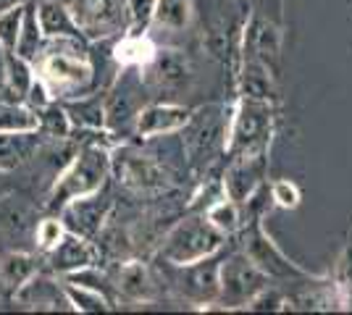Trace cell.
Returning <instances> with one entry per match:
<instances>
[{"mask_svg": "<svg viewBox=\"0 0 352 315\" xmlns=\"http://www.w3.org/2000/svg\"><path fill=\"white\" fill-rule=\"evenodd\" d=\"M32 66L53 100L87 95L95 84V66L87 37H47L43 53Z\"/></svg>", "mask_w": 352, "mask_h": 315, "instance_id": "cell-1", "label": "cell"}, {"mask_svg": "<svg viewBox=\"0 0 352 315\" xmlns=\"http://www.w3.org/2000/svg\"><path fill=\"white\" fill-rule=\"evenodd\" d=\"M111 174H113V150L100 142H85L53 179L45 208L50 213H60V208L69 205L72 200L100 192L105 189Z\"/></svg>", "mask_w": 352, "mask_h": 315, "instance_id": "cell-2", "label": "cell"}, {"mask_svg": "<svg viewBox=\"0 0 352 315\" xmlns=\"http://www.w3.org/2000/svg\"><path fill=\"white\" fill-rule=\"evenodd\" d=\"M226 237L206 218V213H195L179 218L158 242V257L171 266H187L203 257L219 255Z\"/></svg>", "mask_w": 352, "mask_h": 315, "instance_id": "cell-3", "label": "cell"}, {"mask_svg": "<svg viewBox=\"0 0 352 315\" xmlns=\"http://www.w3.org/2000/svg\"><path fill=\"white\" fill-rule=\"evenodd\" d=\"M268 284L271 279L258 268V263L245 250H234L232 255L221 257L216 310H248L250 302Z\"/></svg>", "mask_w": 352, "mask_h": 315, "instance_id": "cell-4", "label": "cell"}, {"mask_svg": "<svg viewBox=\"0 0 352 315\" xmlns=\"http://www.w3.org/2000/svg\"><path fill=\"white\" fill-rule=\"evenodd\" d=\"M229 121L226 108L221 105H208L200 110H192V119L182 129L184 137V152L190 158L192 168H206L210 161H216L219 152H226L229 142Z\"/></svg>", "mask_w": 352, "mask_h": 315, "instance_id": "cell-5", "label": "cell"}, {"mask_svg": "<svg viewBox=\"0 0 352 315\" xmlns=\"http://www.w3.org/2000/svg\"><path fill=\"white\" fill-rule=\"evenodd\" d=\"M219 255L203 257L187 266L163 263V279L179 294V300L190 302L197 310H213L219 302Z\"/></svg>", "mask_w": 352, "mask_h": 315, "instance_id": "cell-6", "label": "cell"}, {"mask_svg": "<svg viewBox=\"0 0 352 315\" xmlns=\"http://www.w3.org/2000/svg\"><path fill=\"white\" fill-rule=\"evenodd\" d=\"M274 135V103L239 97L229 121L226 155L248 150H263Z\"/></svg>", "mask_w": 352, "mask_h": 315, "instance_id": "cell-7", "label": "cell"}, {"mask_svg": "<svg viewBox=\"0 0 352 315\" xmlns=\"http://www.w3.org/2000/svg\"><path fill=\"white\" fill-rule=\"evenodd\" d=\"M113 174L126 189L140 192V195L166 192L171 184L168 168L153 152H142L137 148H116L113 150Z\"/></svg>", "mask_w": 352, "mask_h": 315, "instance_id": "cell-8", "label": "cell"}, {"mask_svg": "<svg viewBox=\"0 0 352 315\" xmlns=\"http://www.w3.org/2000/svg\"><path fill=\"white\" fill-rule=\"evenodd\" d=\"M147 82L142 76V69H118V76L113 87L105 92V129L118 132L132 126L145 108Z\"/></svg>", "mask_w": 352, "mask_h": 315, "instance_id": "cell-9", "label": "cell"}, {"mask_svg": "<svg viewBox=\"0 0 352 315\" xmlns=\"http://www.w3.org/2000/svg\"><path fill=\"white\" fill-rule=\"evenodd\" d=\"M229 158L232 161L223 171V195L232 197L236 205L248 208V202L258 197L265 176H268V148L234 152Z\"/></svg>", "mask_w": 352, "mask_h": 315, "instance_id": "cell-10", "label": "cell"}, {"mask_svg": "<svg viewBox=\"0 0 352 315\" xmlns=\"http://www.w3.org/2000/svg\"><path fill=\"white\" fill-rule=\"evenodd\" d=\"M87 40H108L126 32V0H66Z\"/></svg>", "mask_w": 352, "mask_h": 315, "instance_id": "cell-11", "label": "cell"}, {"mask_svg": "<svg viewBox=\"0 0 352 315\" xmlns=\"http://www.w3.org/2000/svg\"><path fill=\"white\" fill-rule=\"evenodd\" d=\"M242 250L258 263V268L263 270L271 281L310 279L305 270L300 268V266H294L292 260L274 244V240L268 237V231L263 229L261 221H252V224L245 229V244H242Z\"/></svg>", "mask_w": 352, "mask_h": 315, "instance_id": "cell-12", "label": "cell"}, {"mask_svg": "<svg viewBox=\"0 0 352 315\" xmlns=\"http://www.w3.org/2000/svg\"><path fill=\"white\" fill-rule=\"evenodd\" d=\"M37 221H40V210L27 197L8 195V192L0 195V244H6L8 250L21 247V244L34 247Z\"/></svg>", "mask_w": 352, "mask_h": 315, "instance_id": "cell-13", "label": "cell"}, {"mask_svg": "<svg viewBox=\"0 0 352 315\" xmlns=\"http://www.w3.org/2000/svg\"><path fill=\"white\" fill-rule=\"evenodd\" d=\"M142 76H145L150 90L176 95V92L190 90L195 71H192V63L184 56V50H179V47H158L153 63L142 69Z\"/></svg>", "mask_w": 352, "mask_h": 315, "instance_id": "cell-14", "label": "cell"}, {"mask_svg": "<svg viewBox=\"0 0 352 315\" xmlns=\"http://www.w3.org/2000/svg\"><path fill=\"white\" fill-rule=\"evenodd\" d=\"M108 276H111L116 302L124 300L134 305H147L158 300V276L142 260H124Z\"/></svg>", "mask_w": 352, "mask_h": 315, "instance_id": "cell-15", "label": "cell"}, {"mask_svg": "<svg viewBox=\"0 0 352 315\" xmlns=\"http://www.w3.org/2000/svg\"><path fill=\"white\" fill-rule=\"evenodd\" d=\"M111 210H113V200L105 195V189H100L95 195L79 197V200H72L69 205H63L60 218L66 221L69 231L95 242L103 234V226L111 218Z\"/></svg>", "mask_w": 352, "mask_h": 315, "instance_id": "cell-16", "label": "cell"}, {"mask_svg": "<svg viewBox=\"0 0 352 315\" xmlns=\"http://www.w3.org/2000/svg\"><path fill=\"white\" fill-rule=\"evenodd\" d=\"M14 302L24 310H50V313H74L72 302L66 297L63 279L56 276L53 270L43 268L34 279H30L14 294Z\"/></svg>", "mask_w": 352, "mask_h": 315, "instance_id": "cell-17", "label": "cell"}, {"mask_svg": "<svg viewBox=\"0 0 352 315\" xmlns=\"http://www.w3.org/2000/svg\"><path fill=\"white\" fill-rule=\"evenodd\" d=\"M192 119V108L184 103H171V100H158L147 103L140 116L134 121V135L142 139H161V137L179 135L187 121Z\"/></svg>", "mask_w": 352, "mask_h": 315, "instance_id": "cell-18", "label": "cell"}, {"mask_svg": "<svg viewBox=\"0 0 352 315\" xmlns=\"http://www.w3.org/2000/svg\"><path fill=\"white\" fill-rule=\"evenodd\" d=\"M98 255H100V250L92 244V240L69 231L60 240L58 247L45 255V268L53 270L60 279H66V276H74L79 270L98 266Z\"/></svg>", "mask_w": 352, "mask_h": 315, "instance_id": "cell-19", "label": "cell"}, {"mask_svg": "<svg viewBox=\"0 0 352 315\" xmlns=\"http://www.w3.org/2000/svg\"><path fill=\"white\" fill-rule=\"evenodd\" d=\"M43 263L45 257L37 250L34 253L32 250H21V247L6 250L0 255V289H6L14 297L21 286L43 270Z\"/></svg>", "mask_w": 352, "mask_h": 315, "instance_id": "cell-20", "label": "cell"}, {"mask_svg": "<svg viewBox=\"0 0 352 315\" xmlns=\"http://www.w3.org/2000/svg\"><path fill=\"white\" fill-rule=\"evenodd\" d=\"M45 137L40 132H0V171L11 174L37 158Z\"/></svg>", "mask_w": 352, "mask_h": 315, "instance_id": "cell-21", "label": "cell"}, {"mask_svg": "<svg viewBox=\"0 0 352 315\" xmlns=\"http://www.w3.org/2000/svg\"><path fill=\"white\" fill-rule=\"evenodd\" d=\"M158 53V43L153 32H124L113 45V60L118 69H145Z\"/></svg>", "mask_w": 352, "mask_h": 315, "instance_id": "cell-22", "label": "cell"}, {"mask_svg": "<svg viewBox=\"0 0 352 315\" xmlns=\"http://www.w3.org/2000/svg\"><path fill=\"white\" fill-rule=\"evenodd\" d=\"M248 45H250V56H252V58L261 60L274 76L279 74L281 34L271 21H265V19L252 21V27L248 30Z\"/></svg>", "mask_w": 352, "mask_h": 315, "instance_id": "cell-23", "label": "cell"}, {"mask_svg": "<svg viewBox=\"0 0 352 315\" xmlns=\"http://www.w3.org/2000/svg\"><path fill=\"white\" fill-rule=\"evenodd\" d=\"M37 16L45 37H85L66 0H37Z\"/></svg>", "mask_w": 352, "mask_h": 315, "instance_id": "cell-24", "label": "cell"}, {"mask_svg": "<svg viewBox=\"0 0 352 315\" xmlns=\"http://www.w3.org/2000/svg\"><path fill=\"white\" fill-rule=\"evenodd\" d=\"M192 21H195V0H158L150 30L163 34H184L190 32Z\"/></svg>", "mask_w": 352, "mask_h": 315, "instance_id": "cell-25", "label": "cell"}, {"mask_svg": "<svg viewBox=\"0 0 352 315\" xmlns=\"http://www.w3.org/2000/svg\"><path fill=\"white\" fill-rule=\"evenodd\" d=\"M274 84H276V76L271 74L261 60H255L252 56H245L242 71H239V95L250 97V100L274 103V95H276Z\"/></svg>", "mask_w": 352, "mask_h": 315, "instance_id": "cell-26", "label": "cell"}, {"mask_svg": "<svg viewBox=\"0 0 352 315\" xmlns=\"http://www.w3.org/2000/svg\"><path fill=\"white\" fill-rule=\"evenodd\" d=\"M69 119H72L74 129H82V132H100L105 129V97L100 95H79V97H69V100H60Z\"/></svg>", "mask_w": 352, "mask_h": 315, "instance_id": "cell-27", "label": "cell"}, {"mask_svg": "<svg viewBox=\"0 0 352 315\" xmlns=\"http://www.w3.org/2000/svg\"><path fill=\"white\" fill-rule=\"evenodd\" d=\"M63 286H66V297L72 302L74 313H108L116 307L113 297H108L98 286L82 284L74 279H63Z\"/></svg>", "mask_w": 352, "mask_h": 315, "instance_id": "cell-28", "label": "cell"}, {"mask_svg": "<svg viewBox=\"0 0 352 315\" xmlns=\"http://www.w3.org/2000/svg\"><path fill=\"white\" fill-rule=\"evenodd\" d=\"M45 32L40 27V16H37V0H27L24 8V21H21V32H19V43H16V56L34 63L37 56L43 53L45 45Z\"/></svg>", "mask_w": 352, "mask_h": 315, "instance_id": "cell-29", "label": "cell"}, {"mask_svg": "<svg viewBox=\"0 0 352 315\" xmlns=\"http://www.w3.org/2000/svg\"><path fill=\"white\" fill-rule=\"evenodd\" d=\"M37 121H40V135L53 139V142L69 139L74 135V124L60 100H53L45 108H37Z\"/></svg>", "mask_w": 352, "mask_h": 315, "instance_id": "cell-30", "label": "cell"}, {"mask_svg": "<svg viewBox=\"0 0 352 315\" xmlns=\"http://www.w3.org/2000/svg\"><path fill=\"white\" fill-rule=\"evenodd\" d=\"M206 218L219 229L223 237H232L242 229V205H236L232 197H219L206 208Z\"/></svg>", "mask_w": 352, "mask_h": 315, "instance_id": "cell-31", "label": "cell"}, {"mask_svg": "<svg viewBox=\"0 0 352 315\" xmlns=\"http://www.w3.org/2000/svg\"><path fill=\"white\" fill-rule=\"evenodd\" d=\"M69 234V226L60 218V213H47L40 215V221L34 226V250L40 255H47L50 250H56L60 244V240Z\"/></svg>", "mask_w": 352, "mask_h": 315, "instance_id": "cell-32", "label": "cell"}, {"mask_svg": "<svg viewBox=\"0 0 352 315\" xmlns=\"http://www.w3.org/2000/svg\"><path fill=\"white\" fill-rule=\"evenodd\" d=\"M0 132H40L37 110L24 103H0Z\"/></svg>", "mask_w": 352, "mask_h": 315, "instance_id": "cell-33", "label": "cell"}, {"mask_svg": "<svg viewBox=\"0 0 352 315\" xmlns=\"http://www.w3.org/2000/svg\"><path fill=\"white\" fill-rule=\"evenodd\" d=\"M32 82H34V66L30 60L19 58L16 53H8V63H6V87L16 92V97H24L30 92Z\"/></svg>", "mask_w": 352, "mask_h": 315, "instance_id": "cell-34", "label": "cell"}, {"mask_svg": "<svg viewBox=\"0 0 352 315\" xmlns=\"http://www.w3.org/2000/svg\"><path fill=\"white\" fill-rule=\"evenodd\" d=\"M24 8H27V3H19V5L0 14V45L6 47V53H16L19 32H21V21H24Z\"/></svg>", "mask_w": 352, "mask_h": 315, "instance_id": "cell-35", "label": "cell"}, {"mask_svg": "<svg viewBox=\"0 0 352 315\" xmlns=\"http://www.w3.org/2000/svg\"><path fill=\"white\" fill-rule=\"evenodd\" d=\"M268 197H271V205L274 208L297 210L300 202H302V189L292 179H276L271 181V187H268Z\"/></svg>", "mask_w": 352, "mask_h": 315, "instance_id": "cell-36", "label": "cell"}, {"mask_svg": "<svg viewBox=\"0 0 352 315\" xmlns=\"http://www.w3.org/2000/svg\"><path fill=\"white\" fill-rule=\"evenodd\" d=\"M158 0H126V32H150Z\"/></svg>", "mask_w": 352, "mask_h": 315, "instance_id": "cell-37", "label": "cell"}, {"mask_svg": "<svg viewBox=\"0 0 352 315\" xmlns=\"http://www.w3.org/2000/svg\"><path fill=\"white\" fill-rule=\"evenodd\" d=\"M248 310H258V313H265V310H271V313H276V310H287V294H281L279 289L274 284H268L255 297V300L248 305Z\"/></svg>", "mask_w": 352, "mask_h": 315, "instance_id": "cell-38", "label": "cell"}, {"mask_svg": "<svg viewBox=\"0 0 352 315\" xmlns=\"http://www.w3.org/2000/svg\"><path fill=\"white\" fill-rule=\"evenodd\" d=\"M6 63H8V53L0 45V87H6Z\"/></svg>", "mask_w": 352, "mask_h": 315, "instance_id": "cell-39", "label": "cell"}, {"mask_svg": "<svg viewBox=\"0 0 352 315\" xmlns=\"http://www.w3.org/2000/svg\"><path fill=\"white\" fill-rule=\"evenodd\" d=\"M19 3H27V0H0V14L8 11V8H14V5H19Z\"/></svg>", "mask_w": 352, "mask_h": 315, "instance_id": "cell-40", "label": "cell"}, {"mask_svg": "<svg viewBox=\"0 0 352 315\" xmlns=\"http://www.w3.org/2000/svg\"><path fill=\"white\" fill-rule=\"evenodd\" d=\"M6 174H3V171H0V195H3V192H6Z\"/></svg>", "mask_w": 352, "mask_h": 315, "instance_id": "cell-41", "label": "cell"}]
</instances>
